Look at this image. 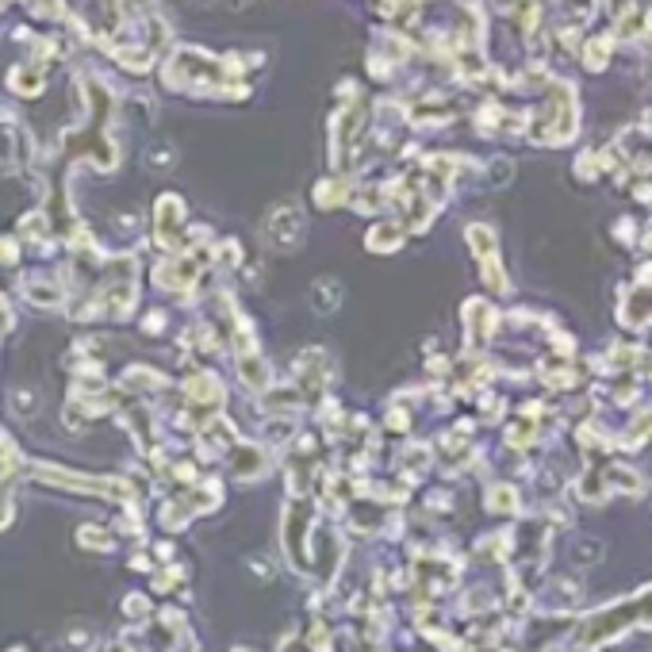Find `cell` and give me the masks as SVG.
I'll use <instances>...</instances> for the list:
<instances>
[{"mask_svg": "<svg viewBox=\"0 0 652 652\" xmlns=\"http://www.w3.org/2000/svg\"><path fill=\"white\" fill-rule=\"evenodd\" d=\"M633 622H652V591H645L641 599L618 602V607H610L607 614H595L591 622H587V629H583V645L591 648L599 641H610L614 633H622Z\"/></svg>", "mask_w": 652, "mask_h": 652, "instance_id": "obj_1", "label": "cell"}]
</instances>
